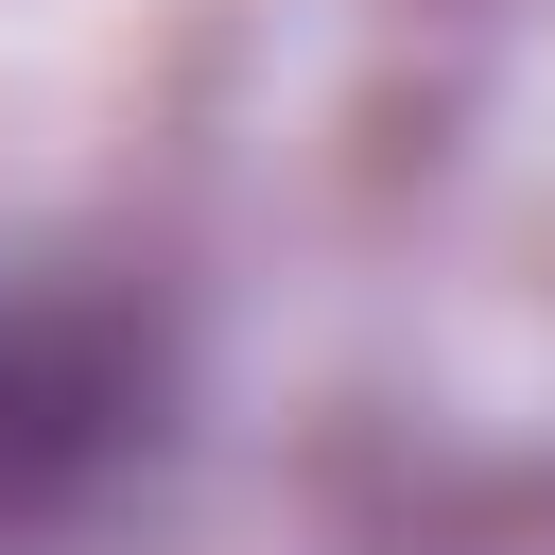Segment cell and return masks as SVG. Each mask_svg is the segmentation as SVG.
<instances>
[{"mask_svg": "<svg viewBox=\"0 0 555 555\" xmlns=\"http://www.w3.org/2000/svg\"><path fill=\"white\" fill-rule=\"evenodd\" d=\"M173 347L139 295H69V278H0V538L104 503L156 451Z\"/></svg>", "mask_w": 555, "mask_h": 555, "instance_id": "6da1fadb", "label": "cell"}]
</instances>
